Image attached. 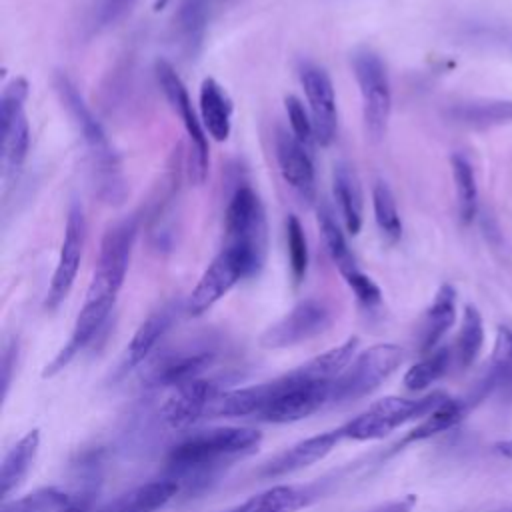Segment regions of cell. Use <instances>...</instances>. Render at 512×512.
Masks as SVG:
<instances>
[{
	"mask_svg": "<svg viewBox=\"0 0 512 512\" xmlns=\"http://www.w3.org/2000/svg\"><path fill=\"white\" fill-rule=\"evenodd\" d=\"M342 438H344L342 428L304 438V440L292 444L290 448H286L284 452H280L278 456H274L270 462H266L260 468V476L278 478V476H286V474L298 472L302 468H308L314 462L326 458Z\"/></svg>",
	"mask_w": 512,
	"mask_h": 512,
	"instance_id": "obj_17",
	"label": "cell"
},
{
	"mask_svg": "<svg viewBox=\"0 0 512 512\" xmlns=\"http://www.w3.org/2000/svg\"><path fill=\"white\" fill-rule=\"evenodd\" d=\"M174 318H176V306L172 302L150 312L146 316V320L136 328L134 336L130 338V342L124 350L120 370L128 372V370L136 368L140 362H144L150 356V352L156 348L158 340L168 332Z\"/></svg>",
	"mask_w": 512,
	"mask_h": 512,
	"instance_id": "obj_20",
	"label": "cell"
},
{
	"mask_svg": "<svg viewBox=\"0 0 512 512\" xmlns=\"http://www.w3.org/2000/svg\"><path fill=\"white\" fill-rule=\"evenodd\" d=\"M70 500L72 498L64 490L48 486V488L34 490L18 500L4 502L2 512H58Z\"/></svg>",
	"mask_w": 512,
	"mask_h": 512,
	"instance_id": "obj_37",
	"label": "cell"
},
{
	"mask_svg": "<svg viewBox=\"0 0 512 512\" xmlns=\"http://www.w3.org/2000/svg\"><path fill=\"white\" fill-rule=\"evenodd\" d=\"M448 118L452 122L470 126V128H490L512 124V100L504 98H482L458 102L448 108Z\"/></svg>",
	"mask_w": 512,
	"mask_h": 512,
	"instance_id": "obj_25",
	"label": "cell"
},
{
	"mask_svg": "<svg viewBox=\"0 0 512 512\" xmlns=\"http://www.w3.org/2000/svg\"><path fill=\"white\" fill-rule=\"evenodd\" d=\"M90 500H92V492H82L76 498H72L64 508H60L58 512H88L90 510Z\"/></svg>",
	"mask_w": 512,
	"mask_h": 512,
	"instance_id": "obj_43",
	"label": "cell"
},
{
	"mask_svg": "<svg viewBox=\"0 0 512 512\" xmlns=\"http://www.w3.org/2000/svg\"><path fill=\"white\" fill-rule=\"evenodd\" d=\"M286 246H288V260H290V274L294 284H300L308 270V242L304 228L298 216L288 214L286 218Z\"/></svg>",
	"mask_w": 512,
	"mask_h": 512,
	"instance_id": "obj_39",
	"label": "cell"
},
{
	"mask_svg": "<svg viewBox=\"0 0 512 512\" xmlns=\"http://www.w3.org/2000/svg\"><path fill=\"white\" fill-rule=\"evenodd\" d=\"M198 104H200V120L206 134L216 142L228 140L232 130V102L226 90L214 78L202 80L200 92H198Z\"/></svg>",
	"mask_w": 512,
	"mask_h": 512,
	"instance_id": "obj_23",
	"label": "cell"
},
{
	"mask_svg": "<svg viewBox=\"0 0 512 512\" xmlns=\"http://www.w3.org/2000/svg\"><path fill=\"white\" fill-rule=\"evenodd\" d=\"M470 402L466 398H452L448 396L436 410H432L426 418L420 420L418 426H414L404 440L398 446L410 444V442H420V440H428L440 432H446L450 428H454L456 424H460L468 410H470Z\"/></svg>",
	"mask_w": 512,
	"mask_h": 512,
	"instance_id": "obj_31",
	"label": "cell"
},
{
	"mask_svg": "<svg viewBox=\"0 0 512 512\" xmlns=\"http://www.w3.org/2000/svg\"><path fill=\"white\" fill-rule=\"evenodd\" d=\"M484 378L502 392L512 394V326L500 324L496 328L492 354Z\"/></svg>",
	"mask_w": 512,
	"mask_h": 512,
	"instance_id": "obj_34",
	"label": "cell"
},
{
	"mask_svg": "<svg viewBox=\"0 0 512 512\" xmlns=\"http://www.w3.org/2000/svg\"><path fill=\"white\" fill-rule=\"evenodd\" d=\"M352 68L362 98V116L372 140H382L392 112V88L384 60L370 48L352 54Z\"/></svg>",
	"mask_w": 512,
	"mask_h": 512,
	"instance_id": "obj_7",
	"label": "cell"
},
{
	"mask_svg": "<svg viewBox=\"0 0 512 512\" xmlns=\"http://www.w3.org/2000/svg\"><path fill=\"white\" fill-rule=\"evenodd\" d=\"M330 322V308L316 298H306L298 302L278 322L268 326L260 336V344L268 350L290 348L320 336L324 330H328Z\"/></svg>",
	"mask_w": 512,
	"mask_h": 512,
	"instance_id": "obj_11",
	"label": "cell"
},
{
	"mask_svg": "<svg viewBox=\"0 0 512 512\" xmlns=\"http://www.w3.org/2000/svg\"><path fill=\"white\" fill-rule=\"evenodd\" d=\"M456 322V290L452 284H442L432 304L428 306L422 326H420V352L430 354L436 350L438 342L446 336V332Z\"/></svg>",
	"mask_w": 512,
	"mask_h": 512,
	"instance_id": "obj_24",
	"label": "cell"
},
{
	"mask_svg": "<svg viewBox=\"0 0 512 512\" xmlns=\"http://www.w3.org/2000/svg\"><path fill=\"white\" fill-rule=\"evenodd\" d=\"M138 0H92L88 10V34H100L124 20Z\"/></svg>",
	"mask_w": 512,
	"mask_h": 512,
	"instance_id": "obj_38",
	"label": "cell"
},
{
	"mask_svg": "<svg viewBox=\"0 0 512 512\" xmlns=\"http://www.w3.org/2000/svg\"><path fill=\"white\" fill-rule=\"evenodd\" d=\"M0 136H2V178L6 184L14 182L28 158L30 150V124L24 110L0 118Z\"/></svg>",
	"mask_w": 512,
	"mask_h": 512,
	"instance_id": "obj_22",
	"label": "cell"
},
{
	"mask_svg": "<svg viewBox=\"0 0 512 512\" xmlns=\"http://www.w3.org/2000/svg\"><path fill=\"white\" fill-rule=\"evenodd\" d=\"M244 278H252V272L244 256L230 246H222L220 252L208 264V268L202 272L196 286L192 288L186 302L188 314H204Z\"/></svg>",
	"mask_w": 512,
	"mask_h": 512,
	"instance_id": "obj_10",
	"label": "cell"
},
{
	"mask_svg": "<svg viewBox=\"0 0 512 512\" xmlns=\"http://www.w3.org/2000/svg\"><path fill=\"white\" fill-rule=\"evenodd\" d=\"M220 394L218 384L210 378H196L172 388L160 408L162 420L172 430H186L206 416L210 402Z\"/></svg>",
	"mask_w": 512,
	"mask_h": 512,
	"instance_id": "obj_16",
	"label": "cell"
},
{
	"mask_svg": "<svg viewBox=\"0 0 512 512\" xmlns=\"http://www.w3.org/2000/svg\"><path fill=\"white\" fill-rule=\"evenodd\" d=\"M494 448H496V452H498L500 456H504V458H510V460H512V438L498 442Z\"/></svg>",
	"mask_w": 512,
	"mask_h": 512,
	"instance_id": "obj_44",
	"label": "cell"
},
{
	"mask_svg": "<svg viewBox=\"0 0 512 512\" xmlns=\"http://www.w3.org/2000/svg\"><path fill=\"white\" fill-rule=\"evenodd\" d=\"M224 246L244 256L252 276L262 270L268 252V224L262 200L248 184H240L226 204Z\"/></svg>",
	"mask_w": 512,
	"mask_h": 512,
	"instance_id": "obj_3",
	"label": "cell"
},
{
	"mask_svg": "<svg viewBox=\"0 0 512 512\" xmlns=\"http://www.w3.org/2000/svg\"><path fill=\"white\" fill-rule=\"evenodd\" d=\"M216 350L210 346H186L174 352L156 356L146 372L142 374L148 386H182L190 380L202 378V374L212 366Z\"/></svg>",
	"mask_w": 512,
	"mask_h": 512,
	"instance_id": "obj_14",
	"label": "cell"
},
{
	"mask_svg": "<svg viewBox=\"0 0 512 512\" xmlns=\"http://www.w3.org/2000/svg\"><path fill=\"white\" fill-rule=\"evenodd\" d=\"M214 10V0H182L172 18V42L184 58H194L204 42V34Z\"/></svg>",
	"mask_w": 512,
	"mask_h": 512,
	"instance_id": "obj_18",
	"label": "cell"
},
{
	"mask_svg": "<svg viewBox=\"0 0 512 512\" xmlns=\"http://www.w3.org/2000/svg\"><path fill=\"white\" fill-rule=\"evenodd\" d=\"M276 160L284 182L302 200V204H314L316 200V172L310 150L300 144L292 132L278 128L276 132Z\"/></svg>",
	"mask_w": 512,
	"mask_h": 512,
	"instance_id": "obj_15",
	"label": "cell"
},
{
	"mask_svg": "<svg viewBox=\"0 0 512 512\" xmlns=\"http://www.w3.org/2000/svg\"><path fill=\"white\" fill-rule=\"evenodd\" d=\"M54 88L78 136L82 138L88 150L92 172H94V186L98 188L100 198L110 204L122 202L124 180L120 174V162L102 124L98 122V118L94 116V112L78 92L76 84L64 72L54 74Z\"/></svg>",
	"mask_w": 512,
	"mask_h": 512,
	"instance_id": "obj_1",
	"label": "cell"
},
{
	"mask_svg": "<svg viewBox=\"0 0 512 512\" xmlns=\"http://www.w3.org/2000/svg\"><path fill=\"white\" fill-rule=\"evenodd\" d=\"M416 506V496L414 494H408L404 498H398V500H392V502H386V504H380L372 510H366V512H412V508Z\"/></svg>",
	"mask_w": 512,
	"mask_h": 512,
	"instance_id": "obj_42",
	"label": "cell"
},
{
	"mask_svg": "<svg viewBox=\"0 0 512 512\" xmlns=\"http://www.w3.org/2000/svg\"><path fill=\"white\" fill-rule=\"evenodd\" d=\"M510 512H512V510H510Z\"/></svg>",
	"mask_w": 512,
	"mask_h": 512,
	"instance_id": "obj_47",
	"label": "cell"
},
{
	"mask_svg": "<svg viewBox=\"0 0 512 512\" xmlns=\"http://www.w3.org/2000/svg\"><path fill=\"white\" fill-rule=\"evenodd\" d=\"M332 190H334V198H336V204H338V210H340V216L344 220L348 234L356 236L362 228L364 204H362V192H360L358 178L350 166L338 164L334 168Z\"/></svg>",
	"mask_w": 512,
	"mask_h": 512,
	"instance_id": "obj_29",
	"label": "cell"
},
{
	"mask_svg": "<svg viewBox=\"0 0 512 512\" xmlns=\"http://www.w3.org/2000/svg\"><path fill=\"white\" fill-rule=\"evenodd\" d=\"M402 362L404 350L396 344H374L362 350L332 382L330 402H352L372 394L400 368Z\"/></svg>",
	"mask_w": 512,
	"mask_h": 512,
	"instance_id": "obj_6",
	"label": "cell"
},
{
	"mask_svg": "<svg viewBox=\"0 0 512 512\" xmlns=\"http://www.w3.org/2000/svg\"><path fill=\"white\" fill-rule=\"evenodd\" d=\"M484 346V320L474 304H466L460 320V330L454 344V356L460 368H470Z\"/></svg>",
	"mask_w": 512,
	"mask_h": 512,
	"instance_id": "obj_33",
	"label": "cell"
},
{
	"mask_svg": "<svg viewBox=\"0 0 512 512\" xmlns=\"http://www.w3.org/2000/svg\"><path fill=\"white\" fill-rule=\"evenodd\" d=\"M278 382L276 378L264 384L236 388L220 392L208 406L204 418H236V416H250L260 414L264 406L276 396Z\"/></svg>",
	"mask_w": 512,
	"mask_h": 512,
	"instance_id": "obj_19",
	"label": "cell"
},
{
	"mask_svg": "<svg viewBox=\"0 0 512 512\" xmlns=\"http://www.w3.org/2000/svg\"><path fill=\"white\" fill-rule=\"evenodd\" d=\"M506 46H508V50H510V52H512V36H510V38H508V40H506Z\"/></svg>",
	"mask_w": 512,
	"mask_h": 512,
	"instance_id": "obj_46",
	"label": "cell"
},
{
	"mask_svg": "<svg viewBox=\"0 0 512 512\" xmlns=\"http://www.w3.org/2000/svg\"><path fill=\"white\" fill-rule=\"evenodd\" d=\"M284 108H286V116H288V122H290V132L294 134V138L300 144H304L310 150L312 144L316 142V134H314V124H312L310 112L292 94L284 98Z\"/></svg>",
	"mask_w": 512,
	"mask_h": 512,
	"instance_id": "obj_40",
	"label": "cell"
},
{
	"mask_svg": "<svg viewBox=\"0 0 512 512\" xmlns=\"http://www.w3.org/2000/svg\"><path fill=\"white\" fill-rule=\"evenodd\" d=\"M318 228H320L324 246H326L334 266L338 268V272L346 280V284H352L354 280H358L364 272L358 268V262H356V258H354V254H352V250L346 242L344 232L340 230L338 222L334 220V214L324 204L318 210Z\"/></svg>",
	"mask_w": 512,
	"mask_h": 512,
	"instance_id": "obj_27",
	"label": "cell"
},
{
	"mask_svg": "<svg viewBox=\"0 0 512 512\" xmlns=\"http://www.w3.org/2000/svg\"><path fill=\"white\" fill-rule=\"evenodd\" d=\"M168 2H170V0H156V2H154V10H162Z\"/></svg>",
	"mask_w": 512,
	"mask_h": 512,
	"instance_id": "obj_45",
	"label": "cell"
},
{
	"mask_svg": "<svg viewBox=\"0 0 512 512\" xmlns=\"http://www.w3.org/2000/svg\"><path fill=\"white\" fill-rule=\"evenodd\" d=\"M450 168H452V180L456 190L458 218L464 226H468L478 214V184H476L474 166L464 152H454L450 156Z\"/></svg>",
	"mask_w": 512,
	"mask_h": 512,
	"instance_id": "obj_32",
	"label": "cell"
},
{
	"mask_svg": "<svg viewBox=\"0 0 512 512\" xmlns=\"http://www.w3.org/2000/svg\"><path fill=\"white\" fill-rule=\"evenodd\" d=\"M84 244H86L84 210L80 204H72L68 210V216H66L60 256H58V262H56L50 286H48V294H46L48 310L58 308L64 302V298L70 294L74 280L78 276L80 262H82Z\"/></svg>",
	"mask_w": 512,
	"mask_h": 512,
	"instance_id": "obj_12",
	"label": "cell"
},
{
	"mask_svg": "<svg viewBox=\"0 0 512 512\" xmlns=\"http://www.w3.org/2000/svg\"><path fill=\"white\" fill-rule=\"evenodd\" d=\"M14 364H16V342H8L2 352V398H6L8 394Z\"/></svg>",
	"mask_w": 512,
	"mask_h": 512,
	"instance_id": "obj_41",
	"label": "cell"
},
{
	"mask_svg": "<svg viewBox=\"0 0 512 512\" xmlns=\"http://www.w3.org/2000/svg\"><path fill=\"white\" fill-rule=\"evenodd\" d=\"M448 398L446 392H430L422 398H400V396H386L370 404L364 412L356 418L346 422L342 428L344 438L348 440H380L394 432L396 428L426 418L432 410H436Z\"/></svg>",
	"mask_w": 512,
	"mask_h": 512,
	"instance_id": "obj_4",
	"label": "cell"
},
{
	"mask_svg": "<svg viewBox=\"0 0 512 512\" xmlns=\"http://www.w3.org/2000/svg\"><path fill=\"white\" fill-rule=\"evenodd\" d=\"M180 490V482L172 476L146 482L130 492L110 500L96 512H156L166 506Z\"/></svg>",
	"mask_w": 512,
	"mask_h": 512,
	"instance_id": "obj_21",
	"label": "cell"
},
{
	"mask_svg": "<svg viewBox=\"0 0 512 512\" xmlns=\"http://www.w3.org/2000/svg\"><path fill=\"white\" fill-rule=\"evenodd\" d=\"M138 232V218L126 216L110 224L102 236L100 252L84 300L114 306L124 284L132 246Z\"/></svg>",
	"mask_w": 512,
	"mask_h": 512,
	"instance_id": "obj_5",
	"label": "cell"
},
{
	"mask_svg": "<svg viewBox=\"0 0 512 512\" xmlns=\"http://www.w3.org/2000/svg\"><path fill=\"white\" fill-rule=\"evenodd\" d=\"M298 76L308 100V112L314 124L316 142L320 146H328L336 138L338 128V110L332 80L328 72L314 62H302L298 68Z\"/></svg>",
	"mask_w": 512,
	"mask_h": 512,
	"instance_id": "obj_13",
	"label": "cell"
},
{
	"mask_svg": "<svg viewBox=\"0 0 512 512\" xmlns=\"http://www.w3.org/2000/svg\"><path fill=\"white\" fill-rule=\"evenodd\" d=\"M312 498L310 488L278 484L226 512H298Z\"/></svg>",
	"mask_w": 512,
	"mask_h": 512,
	"instance_id": "obj_28",
	"label": "cell"
},
{
	"mask_svg": "<svg viewBox=\"0 0 512 512\" xmlns=\"http://www.w3.org/2000/svg\"><path fill=\"white\" fill-rule=\"evenodd\" d=\"M452 352L448 348H436L426 354L420 362H416L404 374V388L410 392H422L436 380H440L450 366Z\"/></svg>",
	"mask_w": 512,
	"mask_h": 512,
	"instance_id": "obj_36",
	"label": "cell"
},
{
	"mask_svg": "<svg viewBox=\"0 0 512 512\" xmlns=\"http://www.w3.org/2000/svg\"><path fill=\"white\" fill-rule=\"evenodd\" d=\"M358 350V338L352 336L344 340L342 344L318 354L316 358L308 360L306 364L298 366L296 370L304 380L310 382H334L354 360Z\"/></svg>",
	"mask_w": 512,
	"mask_h": 512,
	"instance_id": "obj_30",
	"label": "cell"
},
{
	"mask_svg": "<svg viewBox=\"0 0 512 512\" xmlns=\"http://www.w3.org/2000/svg\"><path fill=\"white\" fill-rule=\"evenodd\" d=\"M38 446H40V430L34 428L30 432H26L2 458L0 464V494L6 500L8 494L12 490H16L26 474L30 472L34 458L38 454Z\"/></svg>",
	"mask_w": 512,
	"mask_h": 512,
	"instance_id": "obj_26",
	"label": "cell"
},
{
	"mask_svg": "<svg viewBox=\"0 0 512 512\" xmlns=\"http://www.w3.org/2000/svg\"><path fill=\"white\" fill-rule=\"evenodd\" d=\"M262 434L246 426H220L200 430L178 442L168 454L170 476L180 480H200L210 476L224 460L250 454L258 448Z\"/></svg>",
	"mask_w": 512,
	"mask_h": 512,
	"instance_id": "obj_2",
	"label": "cell"
},
{
	"mask_svg": "<svg viewBox=\"0 0 512 512\" xmlns=\"http://www.w3.org/2000/svg\"><path fill=\"white\" fill-rule=\"evenodd\" d=\"M372 208H374V220L384 236L386 242L394 244L402 236V220L396 206V198L390 190V186L382 180H378L372 188Z\"/></svg>",
	"mask_w": 512,
	"mask_h": 512,
	"instance_id": "obj_35",
	"label": "cell"
},
{
	"mask_svg": "<svg viewBox=\"0 0 512 512\" xmlns=\"http://www.w3.org/2000/svg\"><path fill=\"white\" fill-rule=\"evenodd\" d=\"M158 86L172 108V112L180 118L188 140H190V158H188V172L190 180L194 184H202L208 174V134L202 126V120L194 112V106L190 102L188 90L174 70V66L166 60H158L154 66Z\"/></svg>",
	"mask_w": 512,
	"mask_h": 512,
	"instance_id": "obj_8",
	"label": "cell"
},
{
	"mask_svg": "<svg viewBox=\"0 0 512 512\" xmlns=\"http://www.w3.org/2000/svg\"><path fill=\"white\" fill-rule=\"evenodd\" d=\"M276 382H278L276 396L258 414V418L264 422H272V424L298 422L330 402L332 382L304 380L298 370H292L276 378Z\"/></svg>",
	"mask_w": 512,
	"mask_h": 512,
	"instance_id": "obj_9",
	"label": "cell"
}]
</instances>
